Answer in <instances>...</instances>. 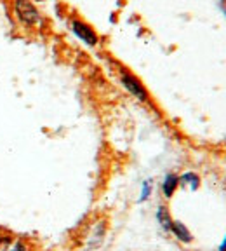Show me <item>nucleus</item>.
I'll use <instances>...</instances> for the list:
<instances>
[{"mask_svg": "<svg viewBox=\"0 0 226 251\" xmlns=\"http://www.w3.org/2000/svg\"><path fill=\"white\" fill-rule=\"evenodd\" d=\"M158 222L162 224V227H164V228L171 230L172 220H171V216H169V213H167V209H165V208H158Z\"/></svg>", "mask_w": 226, "mask_h": 251, "instance_id": "8", "label": "nucleus"}, {"mask_svg": "<svg viewBox=\"0 0 226 251\" xmlns=\"http://www.w3.org/2000/svg\"><path fill=\"white\" fill-rule=\"evenodd\" d=\"M178 185H180V178L174 176V175H169L167 178H165L164 185H162V188H164V194L167 197H171L172 194H174V190L178 188Z\"/></svg>", "mask_w": 226, "mask_h": 251, "instance_id": "6", "label": "nucleus"}, {"mask_svg": "<svg viewBox=\"0 0 226 251\" xmlns=\"http://www.w3.org/2000/svg\"><path fill=\"white\" fill-rule=\"evenodd\" d=\"M16 14H18V18H20L23 23L26 25H33L39 21V12H37V9L33 7V5L28 2V0H16Z\"/></svg>", "mask_w": 226, "mask_h": 251, "instance_id": "1", "label": "nucleus"}, {"mask_svg": "<svg viewBox=\"0 0 226 251\" xmlns=\"http://www.w3.org/2000/svg\"><path fill=\"white\" fill-rule=\"evenodd\" d=\"M180 183L184 185V187H190V188H193V190H197V188H199V185H200V180H199V176H197V175H193V173H188V175H184L183 178H180Z\"/></svg>", "mask_w": 226, "mask_h": 251, "instance_id": "7", "label": "nucleus"}, {"mask_svg": "<svg viewBox=\"0 0 226 251\" xmlns=\"http://www.w3.org/2000/svg\"><path fill=\"white\" fill-rule=\"evenodd\" d=\"M150 188H152V183H150V181H146V183H144V187H143V196H141V201L148 199Z\"/></svg>", "mask_w": 226, "mask_h": 251, "instance_id": "9", "label": "nucleus"}, {"mask_svg": "<svg viewBox=\"0 0 226 251\" xmlns=\"http://www.w3.org/2000/svg\"><path fill=\"white\" fill-rule=\"evenodd\" d=\"M0 251H26L24 244L14 237H0Z\"/></svg>", "mask_w": 226, "mask_h": 251, "instance_id": "4", "label": "nucleus"}, {"mask_svg": "<svg viewBox=\"0 0 226 251\" xmlns=\"http://www.w3.org/2000/svg\"><path fill=\"white\" fill-rule=\"evenodd\" d=\"M73 31L77 33L78 39H82L89 46H96L98 44V35L94 33V30L90 26H87L82 21H73Z\"/></svg>", "mask_w": 226, "mask_h": 251, "instance_id": "3", "label": "nucleus"}, {"mask_svg": "<svg viewBox=\"0 0 226 251\" xmlns=\"http://www.w3.org/2000/svg\"><path fill=\"white\" fill-rule=\"evenodd\" d=\"M219 251H226V237H225V241L221 243V246H219Z\"/></svg>", "mask_w": 226, "mask_h": 251, "instance_id": "10", "label": "nucleus"}, {"mask_svg": "<svg viewBox=\"0 0 226 251\" xmlns=\"http://www.w3.org/2000/svg\"><path fill=\"white\" fill-rule=\"evenodd\" d=\"M122 82H124V86L127 87L131 93L134 94V96H137L139 100H143V101H146L148 100V93L144 91V87L141 86V82L137 80L136 77H133V75H129V74H122Z\"/></svg>", "mask_w": 226, "mask_h": 251, "instance_id": "2", "label": "nucleus"}, {"mask_svg": "<svg viewBox=\"0 0 226 251\" xmlns=\"http://www.w3.org/2000/svg\"><path fill=\"white\" fill-rule=\"evenodd\" d=\"M171 230L174 232L176 237H178L180 241H183V243H190V241H191L190 230H188V228L184 227L181 222H172V224H171Z\"/></svg>", "mask_w": 226, "mask_h": 251, "instance_id": "5", "label": "nucleus"}]
</instances>
